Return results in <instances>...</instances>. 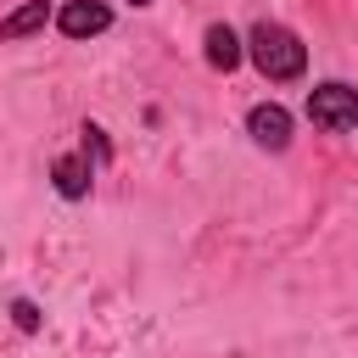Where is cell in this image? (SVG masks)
Instances as JSON below:
<instances>
[{"instance_id": "6da1fadb", "label": "cell", "mask_w": 358, "mask_h": 358, "mask_svg": "<svg viewBox=\"0 0 358 358\" xmlns=\"http://www.w3.org/2000/svg\"><path fill=\"white\" fill-rule=\"evenodd\" d=\"M246 56H252V67L268 78V84H291V78H302L308 73V45L285 28V22H252V34H246Z\"/></svg>"}, {"instance_id": "7a4b0ae2", "label": "cell", "mask_w": 358, "mask_h": 358, "mask_svg": "<svg viewBox=\"0 0 358 358\" xmlns=\"http://www.w3.org/2000/svg\"><path fill=\"white\" fill-rule=\"evenodd\" d=\"M308 123H313V129H330V134L358 129V90L341 84V78L313 84V90H308Z\"/></svg>"}, {"instance_id": "3957f363", "label": "cell", "mask_w": 358, "mask_h": 358, "mask_svg": "<svg viewBox=\"0 0 358 358\" xmlns=\"http://www.w3.org/2000/svg\"><path fill=\"white\" fill-rule=\"evenodd\" d=\"M50 22L62 28V39H95V34L112 28V6L106 0H67Z\"/></svg>"}, {"instance_id": "277c9868", "label": "cell", "mask_w": 358, "mask_h": 358, "mask_svg": "<svg viewBox=\"0 0 358 358\" xmlns=\"http://www.w3.org/2000/svg\"><path fill=\"white\" fill-rule=\"evenodd\" d=\"M246 134H252L263 151H285V145H291V112H285L280 101H257V106L246 112Z\"/></svg>"}, {"instance_id": "5b68a950", "label": "cell", "mask_w": 358, "mask_h": 358, "mask_svg": "<svg viewBox=\"0 0 358 358\" xmlns=\"http://www.w3.org/2000/svg\"><path fill=\"white\" fill-rule=\"evenodd\" d=\"M90 179H95V162H90L84 151H62V157L50 162V185H56V196H62V201L90 196Z\"/></svg>"}, {"instance_id": "8992f818", "label": "cell", "mask_w": 358, "mask_h": 358, "mask_svg": "<svg viewBox=\"0 0 358 358\" xmlns=\"http://www.w3.org/2000/svg\"><path fill=\"white\" fill-rule=\"evenodd\" d=\"M201 50H207V67H218V73H235L241 56H246V45H241V34H235L229 22H207Z\"/></svg>"}, {"instance_id": "52a82bcc", "label": "cell", "mask_w": 358, "mask_h": 358, "mask_svg": "<svg viewBox=\"0 0 358 358\" xmlns=\"http://www.w3.org/2000/svg\"><path fill=\"white\" fill-rule=\"evenodd\" d=\"M50 17H56L50 0H22L11 17H0V39H6V45H11V39H28V34H39Z\"/></svg>"}, {"instance_id": "ba28073f", "label": "cell", "mask_w": 358, "mask_h": 358, "mask_svg": "<svg viewBox=\"0 0 358 358\" xmlns=\"http://www.w3.org/2000/svg\"><path fill=\"white\" fill-rule=\"evenodd\" d=\"M78 134H84V145H78V151H84L95 168H106V162H112V140H106V129H101V123H84Z\"/></svg>"}, {"instance_id": "9c48e42d", "label": "cell", "mask_w": 358, "mask_h": 358, "mask_svg": "<svg viewBox=\"0 0 358 358\" xmlns=\"http://www.w3.org/2000/svg\"><path fill=\"white\" fill-rule=\"evenodd\" d=\"M11 324H17L22 336H34V330H39V308H34L28 296H17V302H11Z\"/></svg>"}, {"instance_id": "30bf717a", "label": "cell", "mask_w": 358, "mask_h": 358, "mask_svg": "<svg viewBox=\"0 0 358 358\" xmlns=\"http://www.w3.org/2000/svg\"><path fill=\"white\" fill-rule=\"evenodd\" d=\"M134 6H151V0H134Z\"/></svg>"}]
</instances>
